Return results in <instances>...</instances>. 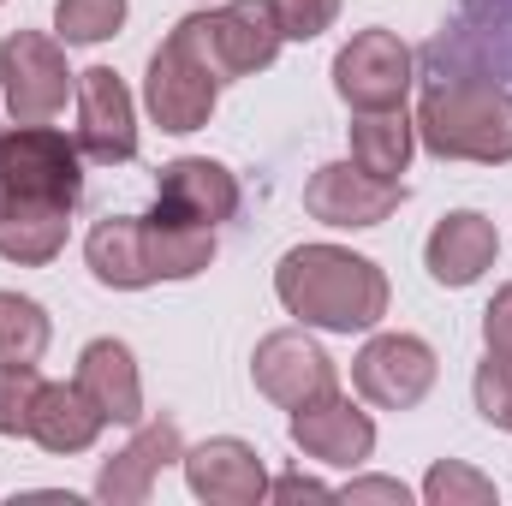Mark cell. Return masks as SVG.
I'll return each mask as SVG.
<instances>
[{
  "label": "cell",
  "instance_id": "obj_14",
  "mask_svg": "<svg viewBox=\"0 0 512 506\" xmlns=\"http://www.w3.org/2000/svg\"><path fill=\"white\" fill-rule=\"evenodd\" d=\"M185 483H191V495L209 506H256L268 501V465H262V453H256L251 441H239V435H215V441H203V447H185Z\"/></svg>",
  "mask_w": 512,
  "mask_h": 506
},
{
  "label": "cell",
  "instance_id": "obj_3",
  "mask_svg": "<svg viewBox=\"0 0 512 506\" xmlns=\"http://www.w3.org/2000/svg\"><path fill=\"white\" fill-rule=\"evenodd\" d=\"M167 36H173L215 84H239V78L268 72L274 54H280V42H286L268 0H215V6L179 18Z\"/></svg>",
  "mask_w": 512,
  "mask_h": 506
},
{
  "label": "cell",
  "instance_id": "obj_20",
  "mask_svg": "<svg viewBox=\"0 0 512 506\" xmlns=\"http://www.w3.org/2000/svg\"><path fill=\"white\" fill-rule=\"evenodd\" d=\"M66 215L60 203H36V197H6L0 191V256L18 268H42L66 251Z\"/></svg>",
  "mask_w": 512,
  "mask_h": 506
},
{
  "label": "cell",
  "instance_id": "obj_11",
  "mask_svg": "<svg viewBox=\"0 0 512 506\" xmlns=\"http://www.w3.org/2000/svg\"><path fill=\"white\" fill-rule=\"evenodd\" d=\"M292 447L304 459H316V465L358 471L376 453V417L334 387V393H322V399H310V405L292 411Z\"/></svg>",
  "mask_w": 512,
  "mask_h": 506
},
{
  "label": "cell",
  "instance_id": "obj_13",
  "mask_svg": "<svg viewBox=\"0 0 512 506\" xmlns=\"http://www.w3.org/2000/svg\"><path fill=\"white\" fill-rule=\"evenodd\" d=\"M179 459H185V435H179L173 417L131 423V441L114 459H102V471H96V495L108 506H143L155 495V477Z\"/></svg>",
  "mask_w": 512,
  "mask_h": 506
},
{
  "label": "cell",
  "instance_id": "obj_25",
  "mask_svg": "<svg viewBox=\"0 0 512 506\" xmlns=\"http://www.w3.org/2000/svg\"><path fill=\"white\" fill-rule=\"evenodd\" d=\"M423 501L429 506H495V483L483 471H471L465 459H435L423 477Z\"/></svg>",
  "mask_w": 512,
  "mask_h": 506
},
{
  "label": "cell",
  "instance_id": "obj_15",
  "mask_svg": "<svg viewBox=\"0 0 512 506\" xmlns=\"http://www.w3.org/2000/svg\"><path fill=\"white\" fill-rule=\"evenodd\" d=\"M155 209L191 227H221L239 215V179L209 155H179L155 179Z\"/></svg>",
  "mask_w": 512,
  "mask_h": 506
},
{
  "label": "cell",
  "instance_id": "obj_1",
  "mask_svg": "<svg viewBox=\"0 0 512 506\" xmlns=\"http://www.w3.org/2000/svg\"><path fill=\"white\" fill-rule=\"evenodd\" d=\"M274 298L286 316L322 334H370L387 316V274L346 245H292L274 268Z\"/></svg>",
  "mask_w": 512,
  "mask_h": 506
},
{
  "label": "cell",
  "instance_id": "obj_16",
  "mask_svg": "<svg viewBox=\"0 0 512 506\" xmlns=\"http://www.w3.org/2000/svg\"><path fill=\"white\" fill-rule=\"evenodd\" d=\"M495 256H501L495 221L477 215V209H453V215L435 221V233H429V245H423V268H429L435 286L465 292V286H477V280L495 268Z\"/></svg>",
  "mask_w": 512,
  "mask_h": 506
},
{
  "label": "cell",
  "instance_id": "obj_21",
  "mask_svg": "<svg viewBox=\"0 0 512 506\" xmlns=\"http://www.w3.org/2000/svg\"><path fill=\"white\" fill-rule=\"evenodd\" d=\"M411 149H417V126H411L405 102L399 108H364V114H352V161L364 173L399 179L411 167Z\"/></svg>",
  "mask_w": 512,
  "mask_h": 506
},
{
  "label": "cell",
  "instance_id": "obj_26",
  "mask_svg": "<svg viewBox=\"0 0 512 506\" xmlns=\"http://www.w3.org/2000/svg\"><path fill=\"white\" fill-rule=\"evenodd\" d=\"M471 399H477V417H483L489 429H512V364H501V358L477 364Z\"/></svg>",
  "mask_w": 512,
  "mask_h": 506
},
{
  "label": "cell",
  "instance_id": "obj_4",
  "mask_svg": "<svg viewBox=\"0 0 512 506\" xmlns=\"http://www.w3.org/2000/svg\"><path fill=\"white\" fill-rule=\"evenodd\" d=\"M0 191L6 197H36L72 209L84 197V149L60 126H18L0 131Z\"/></svg>",
  "mask_w": 512,
  "mask_h": 506
},
{
  "label": "cell",
  "instance_id": "obj_28",
  "mask_svg": "<svg viewBox=\"0 0 512 506\" xmlns=\"http://www.w3.org/2000/svg\"><path fill=\"white\" fill-rule=\"evenodd\" d=\"M268 6H274V24L286 42H316L340 18V0H268Z\"/></svg>",
  "mask_w": 512,
  "mask_h": 506
},
{
  "label": "cell",
  "instance_id": "obj_24",
  "mask_svg": "<svg viewBox=\"0 0 512 506\" xmlns=\"http://www.w3.org/2000/svg\"><path fill=\"white\" fill-rule=\"evenodd\" d=\"M126 0H54V30L66 48H90L126 30Z\"/></svg>",
  "mask_w": 512,
  "mask_h": 506
},
{
  "label": "cell",
  "instance_id": "obj_7",
  "mask_svg": "<svg viewBox=\"0 0 512 506\" xmlns=\"http://www.w3.org/2000/svg\"><path fill=\"white\" fill-rule=\"evenodd\" d=\"M417 78V60L411 48L393 36V30H358L340 54H334V90L352 114L364 108H399L405 90Z\"/></svg>",
  "mask_w": 512,
  "mask_h": 506
},
{
  "label": "cell",
  "instance_id": "obj_18",
  "mask_svg": "<svg viewBox=\"0 0 512 506\" xmlns=\"http://www.w3.org/2000/svg\"><path fill=\"white\" fill-rule=\"evenodd\" d=\"M102 429H108V417L78 393V381H42L36 411H30V441L42 453H60V459L90 453L102 441Z\"/></svg>",
  "mask_w": 512,
  "mask_h": 506
},
{
  "label": "cell",
  "instance_id": "obj_2",
  "mask_svg": "<svg viewBox=\"0 0 512 506\" xmlns=\"http://www.w3.org/2000/svg\"><path fill=\"white\" fill-rule=\"evenodd\" d=\"M411 126H417V143L441 161L501 167L512 161V90L495 84L489 72H459L441 60L423 78Z\"/></svg>",
  "mask_w": 512,
  "mask_h": 506
},
{
  "label": "cell",
  "instance_id": "obj_5",
  "mask_svg": "<svg viewBox=\"0 0 512 506\" xmlns=\"http://www.w3.org/2000/svg\"><path fill=\"white\" fill-rule=\"evenodd\" d=\"M0 90H6V108L18 126H48L66 108V96H78V72L66 66L60 36L12 30L0 42Z\"/></svg>",
  "mask_w": 512,
  "mask_h": 506
},
{
  "label": "cell",
  "instance_id": "obj_12",
  "mask_svg": "<svg viewBox=\"0 0 512 506\" xmlns=\"http://www.w3.org/2000/svg\"><path fill=\"white\" fill-rule=\"evenodd\" d=\"M78 149L108 167L137 155V102L114 66L78 72Z\"/></svg>",
  "mask_w": 512,
  "mask_h": 506
},
{
  "label": "cell",
  "instance_id": "obj_19",
  "mask_svg": "<svg viewBox=\"0 0 512 506\" xmlns=\"http://www.w3.org/2000/svg\"><path fill=\"white\" fill-rule=\"evenodd\" d=\"M137 245H143V268L155 286L161 280H197L215 262V227H191V221L149 209V215H137Z\"/></svg>",
  "mask_w": 512,
  "mask_h": 506
},
{
  "label": "cell",
  "instance_id": "obj_27",
  "mask_svg": "<svg viewBox=\"0 0 512 506\" xmlns=\"http://www.w3.org/2000/svg\"><path fill=\"white\" fill-rule=\"evenodd\" d=\"M36 393H42L36 364H24V370H0V435H30Z\"/></svg>",
  "mask_w": 512,
  "mask_h": 506
},
{
  "label": "cell",
  "instance_id": "obj_22",
  "mask_svg": "<svg viewBox=\"0 0 512 506\" xmlns=\"http://www.w3.org/2000/svg\"><path fill=\"white\" fill-rule=\"evenodd\" d=\"M84 262H90V274H96L102 286H114V292H143V286H155L149 268H143V245H137V215H108V221H96L90 239H84Z\"/></svg>",
  "mask_w": 512,
  "mask_h": 506
},
{
  "label": "cell",
  "instance_id": "obj_23",
  "mask_svg": "<svg viewBox=\"0 0 512 506\" xmlns=\"http://www.w3.org/2000/svg\"><path fill=\"white\" fill-rule=\"evenodd\" d=\"M54 328H48V310L24 292H0V370H24V364H42Z\"/></svg>",
  "mask_w": 512,
  "mask_h": 506
},
{
  "label": "cell",
  "instance_id": "obj_10",
  "mask_svg": "<svg viewBox=\"0 0 512 506\" xmlns=\"http://www.w3.org/2000/svg\"><path fill=\"white\" fill-rule=\"evenodd\" d=\"M215 102H221V84L167 36V42L149 54V78H143V108H149V120L161 131H173V137H185V131H203L215 120Z\"/></svg>",
  "mask_w": 512,
  "mask_h": 506
},
{
  "label": "cell",
  "instance_id": "obj_8",
  "mask_svg": "<svg viewBox=\"0 0 512 506\" xmlns=\"http://www.w3.org/2000/svg\"><path fill=\"white\" fill-rule=\"evenodd\" d=\"M251 381H256V393L274 399L280 411H298V405L334 393V387H340V370H334V358H328L304 328H274V334L256 340Z\"/></svg>",
  "mask_w": 512,
  "mask_h": 506
},
{
  "label": "cell",
  "instance_id": "obj_31",
  "mask_svg": "<svg viewBox=\"0 0 512 506\" xmlns=\"http://www.w3.org/2000/svg\"><path fill=\"white\" fill-rule=\"evenodd\" d=\"M268 501H334V489L292 471V477H274V483H268Z\"/></svg>",
  "mask_w": 512,
  "mask_h": 506
},
{
  "label": "cell",
  "instance_id": "obj_17",
  "mask_svg": "<svg viewBox=\"0 0 512 506\" xmlns=\"http://www.w3.org/2000/svg\"><path fill=\"white\" fill-rule=\"evenodd\" d=\"M78 393L108 417V423H143V376L126 340H90L78 352Z\"/></svg>",
  "mask_w": 512,
  "mask_h": 506
},
{
  "label": "cell",
  "instance_id": "obj_9",
  "mask_svg": "<svg viewBox=\"0 0 512 506\" xmlns=\"http://www.w3.org/2000/svg\"><path fill=\"white\" fill-rule=\"evenodd\" d=\"M399 203H405V179H376V173H364L358 161H328V167H316L310 185H304L310 221L346 227V233L382 227Z\"/></svg>",
  "mask_w": 512,
  "mask_h": 506
},
{
  "label": "cell",
  "instance_id": "obj_6",
  "mask_svg": "<svg viewBox=\"0 0 512 506\" xmlns=\"http://www.w3.org/2000/svg\"><path fill=\"white\" fill-rule=\"evenodd\" d=\"M435 370L441 364H435V346L429 340H417V334H376L352 358V387L376 411H411V405L429 399Z\"/></svg>",
  "mask_w": 512,
  "mask_h": 506
},
{
  "label": "cell",
  "instance_id": "obj_32",
  "mask_svg": "<svg viewBox=\"0 0 512 506\" xmlns=\"http://www.w3.org/2000/svg\"><path fill=\"white\" fill-rule=\"evenodd\" d=\"M203 6H215V0H203Z\"/></svg>",
  "mask_w": 512,
  "mask_h": 506
},
{
  "label": "cell",
  "instance_id": "obj_29",
  "mask_svg": "<svg viewBox=\"0 0 512 506\" xmlns=\"http://www.w3.org/2000/svg\"><path fill=\"white\" fill-rule=\"evenodd\" d=\"M483 346H489V358L512 364V280L489 298V310H483Z\"/></svg>",
  "mask_w": 512,
  "mask_h": 506
},
{
  "label": "cell",
  "instance_id": "obj_30",
  "mask_svg": "<svg viewBox=\"0 0 512 506\" xmlns=\"http://www.w3.org/2000/svg\"><path fill=\"white\" fill-rule=\"evenodd\" d=\"M340 501L364 506V501H387V506H411V489L399 483V477H352L346 489H340Z\"/></svg>",
  "mask_w": 512,
  "mask_h": 506
}]
</instances>
